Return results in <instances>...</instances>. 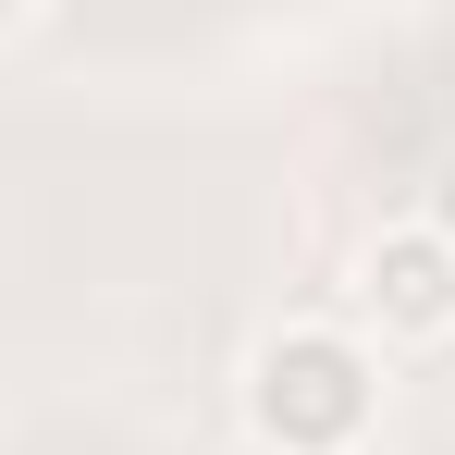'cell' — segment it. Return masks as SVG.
Returning a JSON list of instances; mask_svg holds the SVG:
<instances>
[{
    "label": "cell",
    "mask_w": 455,
    "mask_h": 455,
    "mask_svg": "<svg viewBox=\"0 0 455 455\" xmlns=\"http://www.w3.org/2000/svg\"><path fill=\"white\" fill-rule=\"evenodd\" d=\"M25 25H37V0H0V37H25Z\"/></svg>",
    "instance_id": "277c9868"
},
{
    "label": "cell",
    "mask_w": 455,
    "mask_h": 455,
    "mask_svg": "<svg viewBox=\"0 0 455 455\" xmlns=\"http://www.w3.org/2000/svg\"><path fill=\"white\" fill-rule=\"evenodd\" d=\"M345 320L370 332L381 357H431V345H455V246L419 222V210H406V222H381L370 246H357Z\"/></svg>",
    "instance_id": "7a4b0ae2"
},
{
    "label": "cell",
    "mask_w": 455,
    "mask_h": 455,
    "mask_svg": "<svg viewBox=\"0 0 455 455\" xmlns=\"http://www.w3.org/2000/svg\"><path fill=\"white\" fill-rule=\"evenodd\" d=\"M419 222H431V234H443V246H455V160H443V172H431V197H419Z\"/></svg>",
    "instance_id": "3957f363"
},
{
    "label": "cell",
    "mask_w": 455,
    "mask_h": 455,
    "mask_svg": "<svg viewBox=\"0 0 455 455\" xmlns=\"http://www.w3.org/2000/svg\"><path fill=\"white\" fill-rule=\"evenodd\" d=\"M234 419L259 455H370L381 419H394V357L345 307H296L246 345L234 370Z\"/></svg>",
    "instance_id": "6da1fadb"
}]
</instances>
